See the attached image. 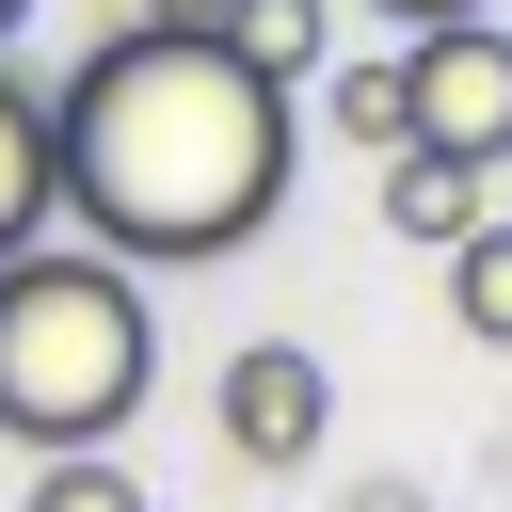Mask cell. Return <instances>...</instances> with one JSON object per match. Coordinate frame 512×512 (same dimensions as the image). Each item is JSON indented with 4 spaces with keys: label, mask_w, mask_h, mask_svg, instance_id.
I'll list each match as a JSON object with an SVG mask.
<instances>
[{
    "label": "cell",
    "mask_w": 512,
    "mask_h": 512,
    "mask_svg": "<svg viewBox=\"0 0 512 512\" xmlns=\"http://www.w3.org/2000/svg\"><path fill=\"white\" fill-rule=\"evenodd\" d=\"M48 176H64V224L128 272H192V256H240L272 240L288 176H304V112L272 80H240L224 48H144V32H96L64 80H48Z\"/></svg>",
    "instance_id": "6da1fadb"
},
{
    "label": "cell",
    "mask_w": 512,
    "mask_h": 512,
    "mask_svg": "<svg viewBox=\"0 0 512 512\" xmlns=\"http://www.w3.org/2000/svg\"><path fill=\"white\" fill-rule=\"evenodd\" d=\"M160 384V320H144V272L96 256V240H32L0 256V432L48 464V448H128Z\"/></svg>",
    "instance_id": "7a4b0ae2"
},
{
    "label": "cell",
    "mask_w": 512,
    "mask_h": 512,
    "mask_svg": "<svg viewBox=\"0 0 512 512\" xmlns=\"http://www.w3.org/2000/svg\"><path fill=\"white\" fill-rule=\"evenodd\" d=\"M400 144L432 160H512V32L496 16H448V32H400Z\"/></svg>",
    "instance_id": "3957f363"
},
{
    "label": "cell",
    "mask_w": 512,
    "mask_h": 512,
    "mask_svg": "<svg viewBox=\"0 0 512 512\" xmlns=\"http://www.w3.org/2000/svg\"><path fill=\"white\" fill-rule=\"evenodd\" d=\"M208 432H224V464L288 480V464H320V432H336V368H320L304 336H256V352L208 368Z\"/></svg>",
    "instance_id": "277c9868"
},
{
    "label": "cell",
    "mask_w": 512,
    "mask_h": 512,
    "mask_svg": "<svg viewBox=\"0 0 512 512\" xmlns=\"http://www.w3.org/2000/svg\"><path fill=\"white\" fill-rule=\"evenodd\" d=\"M480 192H496L480 160H432V144H400V160H384V240H416V256H448V240H480V224H496Z\"/></svg>",
    "instance_id": "5b68a950"
},
{
    "label": "cell",
    "mask_w": 512,
    "mask_h": 512,
    "mask_svg": "<svg viewBox=\"0 0 512 512\" xmlns=\"http://www.w3.org/2000/svg\"><path fill=\"white\" fill-rule=\"evenodd\" d=\"M64 224V176H48V80L0 64V256H32Z\"/></svg>",
    "instance_id": "8992f818"
},
{
    "label": "cell",
    "mask_w": 512,
    "mask_h": 512,
    "mask_svg": "<svg viewBox=\"0 0 512 512\" xmlns=\"http://www.w3.org/2000/svg\"><path fill=\"white\" fill-rule=\"evenodd\" d=\"M224 64L272 80V96H304L336 64V0H224Z\"/></svg>",
    "instance_id": "52a82bcc"
},
{
    "label": "cell",
    "mask_w": 512,
    "mask_h": 512,
    "mask_svg": "<svg viewBox=\"0 0 512 512\" xmlns=\"http://www.w3.org/2000/svg\"><path fill=\"white\" fill-rule=\"evenodd\" d=\"M448 320H464L480 352H512V208H496L480 240H448Z\"/></svg>",
    "instance_id": "ba28073f"
},
{
    "label": "cell",
    "mask_w": 512,
    "mask_h": 512,
    "mask_svg": "<svg viewBox=\"0 0 512 512\" xmlns=\"http://www.w3.org/2000/svg\"><path fill=\"white\" fill-rule=\"evenodd\" d=\"M0 512H144V480H128V448H48Z\"/></svg>",
    "instance_id": "9c48e42d"
},
{
    "label": "cell",
    "mask_w": 512,
    "mask_h": 512,
    "mask_svg": "<svg viewBox=\"0 0 512 512\" xmlns=\"http://www.w3.org/2000/svg\"><path fill=\"white\" fill-rule=\"evenodd\" d=\"M320 128L368 144V160H400V48H384V64H336V80H320Z\"/></svg>",
    "instance_id": "30bf717a"
},
{
    "label": "cell",
    "mask_w": 512,
    "mask_h": 512,
    "mask_svg": "<svg viewBox=\"0 0 512 512\" xmlns=\"http://www.w3.org/2000/svg\"><path fill=\"white\" fill-rule=\"evenodd\" d=\"M112 32H144V48H224V0H112Z\"/></svg>",
    "instance_id": "8fae6325"
},
{
    "label": "cell",
    "mask_w": 512,
    "mask_h": 512,
    "mask_svg": "<svg viewBox=\"0 0 512 512\" xmlns=\"http://www.w3.org/2000/svg\"><path fill=\"white\" fill-rule=\"evenodd\" d=\"M368 16H400V32H448V16H496V0H368Z\"/></svg>",
    "instance_id": "7c38bea8"
},
{
    "label": "cell",
    "mask_w": 512,
    "mask_h": 512,
    "mask_svg": "<svg viewBox=\"0 0 512 512\" xmlns=\"http://www.w3.org/2000/svg\"><path fill=\"white\" fill-rule=\"evenodd\" d=\"M352 512H416V496H400V480H368V496H352Z\"/></svg>",
    "instance_id": "4fadbf2b"
},
{
    "label": "cell",
    "mask_w": 512,
    "mask_h": 512,
    "mask_svg": "<svg viewBox=\"0 0 512 512\" xmlns=\"http://www.w3.org/2000/svg\"><path fill=\"white\" fill-rule=\"evenodd\" d=\"M16 32H32V0H0V48H16Z\"/></svg>",
    "instance_id": "5bb4252c"
},
{
    "label": "cell",
    "mask_w": 512,
    "mask_h": 512,
    "mask_svg": "<svg viewBox=\"0 0 512 512\" xmlns=\"http://www.w3.org/2000/svg\"><path fill=\"white\" fill-rule=\"evenodd\" d=\"M496 32H512V16H496Z\"/></svg>",
    "instance_id": "9a60e30c"
}]
</instances>
